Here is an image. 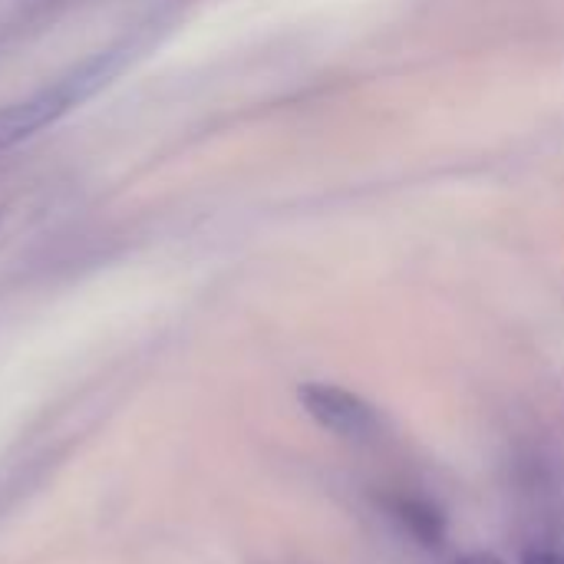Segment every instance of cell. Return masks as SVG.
<instances>
[{
  "mask_svg": "<svg viewBox=\"0 0 564 564\" xmlns=\"http://www.w3.org/2000/svg\"><path fill=\"white\" fill-rule=\"evenodd\" d=\"M129 53L132 50L126 43L99 50L89 59H83L79 66H73L69 73H63L59 79L46 83L43 89H36V93L3 106L0 109V155L10 152L13 145L33 139L40 129L53 126L69 109H76L86 99H93L102 86H109L116 79V73L126 66Z\"/></svg>",
  "mask_w": 564,
  "mask_h": 564,
  "instance_id": "1",
  "label": "cell"
},
{
  "mask_svg": "<svg viewBox=\"0 0 564 564\" xmlns=\"http://www.w3.org/2000/svg\"><path fill=\"white\" fill-rule=\"evenodd\" d=\"M525 564H564V555H555V552H532V555H525Z\"/></svg>",
  "mask_w": 564,
  "mask_h": 564,
  "instance_id": "4",
  "label": "cell"
},
{
  "mask_svg": "<svg viewBox=\"0 0 564 564\" xmlns=\"http://www.w3.org/2000/svg\"><path fill=\"white\" fill-rule=\"evenodd\" d=\"M393 516L400 519V525L426 549H436L443 545V535H446V519L440 516L436 506H430L426 499H393Z\"/></svg>",
  "mask_w": 564,
  "mask_h": 564,
  "instance_id": "3",
  "label": "cell"
},
{
  "mask_svg": "<svg viewBox=\"0 0 564 564\" xmlns=\"http://www.w3.org/2000/svg\"><path fill=\"white\" fill-rule=\"evenodd\" d=\"M459 564H506L502 558H496V555H486V552H479V555H469V558H463Z\"/></svg>",
  "mask_w": 564,
  "mask_h": 564,
  "instance_id": "5",
  "label": "cell"
},
{
  "mask_svg": "<svg viewBox=\"0 0 564 564\" xmlns=\"http://www.w3.org/2000/svg\"><path fill=\"white\" fill-rule=\"evenodd\" d=\"M0 221H3V215H0Z\"/></svg>",
  "mask_w": 564,
  "mask_h": 564,
  "instance_id": "6",
  "label": "cell"
},
{
  "mask_svg": "<svg viewBox=\"0 0 564 564\" xmlns=\"http://www.w3.org/2000/svg\"><path fill=\"white\" fill-rule=\"evenodd\" d=\"M297 400L304 403L307 416L321 430H327V433H334L340 440H370L380 430L377 410L364 397H357V393H350L344 387L304 383L297 390Z\"/></svg>",
  "mask_w": 564,
  "mask_h": 564,
  "instance_id": "2",
  "label": "cell"
}]
</instances>
